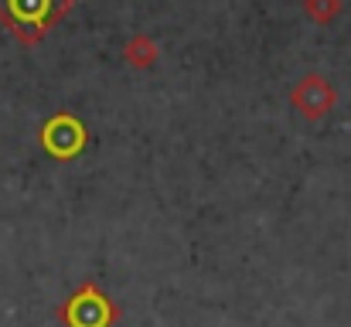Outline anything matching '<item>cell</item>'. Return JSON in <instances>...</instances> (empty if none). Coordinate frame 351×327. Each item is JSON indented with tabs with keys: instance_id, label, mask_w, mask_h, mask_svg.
Returning <instances> with one entry per match:
<instances>
[{
	"instance_id": "6da1fadb",
	"label": "cell",
	"mask_w": 351,
	"mask_h": 327,
	"mask_svg": "<svg viewBox=\"0 0 351 327\" xmlns=\"http://www.w3.org/2000/svg\"><path fill=\"white\" fill-rule=\"evenodd\" d=\"M72 0H0L3 7V21L24 38L34 41L38 34H45L65 10Z\"/></svg>"
},
{
	"instance_id": "277c9868",
	"label": "cell",
	"mask_w": 351,
	"mask_h": 327,
	"mask_svg": "<svg viewBox=\"0 0 351 327\" xmlns=\"http://www.w3.org/2000/svg\"><path fill=\"white\" fill-rule=\"evenodd\" d=\"M293 103L300 106L304 116H321L331 106V89L324 79H304V86L293 93Z\"/></svg>"
},
{
	"instance_id": "7a4b0ae2",
	"label": "cell",
	"mask_w": 351,
	"mask_h": 327,
	"mask_svg": "<svg viewBox=\"0 0 351 327\" xmlns=\"http://www.w3.org/2000/svg\"><path fill=\"white\" fill-rule=\"evenodd\" d=\"M110 317H113V311H110L106 297H99L93 287H86L69 307V324L72 327H106Z\"/></svg>"
},
{
	"instance_id": "3957f363",
	"label": "cell",
	"mask_w": 351,
	"mask_h": 327,
	"mask_svg": "<svg viewBox=\"0 0 351 327\" xmlns=\"http://www.w3.org/2000/svg\"><path fill=\"white\" fill-rule=\"evenodd\" d=\"M45 147L55 157H72L82 147V126L72 116H58L45 126Z\"/></svg>"
}]
</instances>
